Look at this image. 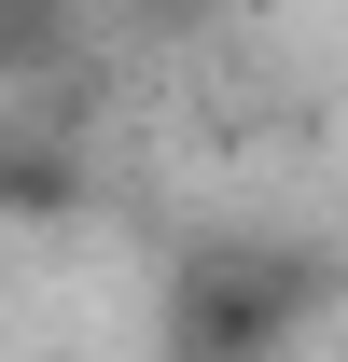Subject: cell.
<instances>
[]
</instances>
